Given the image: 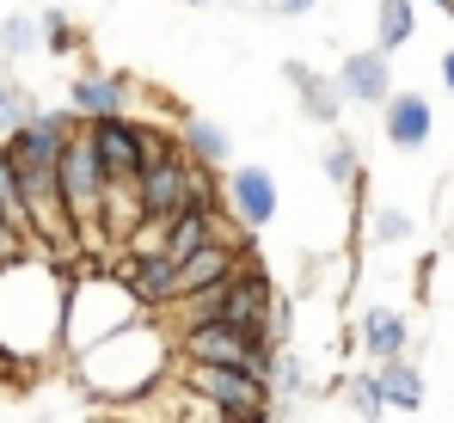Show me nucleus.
Instances as JSON below:
<instances>
[{
  "instance_id": "nucleus-29",
  "label": "nucleus",
  "mask_w": 454,
  "mask_h": 423,
  "mask_svg": "<svg viewBox=\"0 0 454 423\" xmlns=\"http://www.w3.org/2000/svg\"><path fill=\"white\" fill-rule=\"evenodd\" d=\"M31 246H25V233H12L6 221H0V264H12V258H25Z\"/></svg>"
},
{
  "instance_id": "nucleus-11",
  "label": "nucleus",
  "mask_w": 454,
  "mask_h": 423,
  "mask_svg": "<svg viewBox=\"0 0 454 423\" xmlns=\"http://www.w3.org/2000/svg\"><path fill=\"white\" fill-rule=\"evenodd\" d=\"M338 92H344L350 105H387V98H393V68H387V56H380V50H350L344 68H338Z\"/></svg>"
},
{
  "instance_id": "nucleus-17",
  "label": "nucleus",
  "mask_w": 454,
  "mask_h": 423,
  "mask_svg": "<svg viewBox=\"0 0 454 423\" xmlns=\"http://www.w3.org/2000/svg\"><path fill=\"white\" fill-rule=\"evenodd\" d=\"M356 338H363V350L375 356V362H393V356H405V344H411V332H405V313H393V307H369Z\"/></svg>"
},
{
  "instance_id": "nucleus-14",
  "label": "nucleus",
  "mask_w": 454,
  "mask_h": 423,
  "mask_svg": "<svg viewBox=\"0 0 454 423\" xmlns=\"http://www.w3.org/2000/svg\"><path fill=\"white\" fill-rule=\"evenodd\" d=\"M123 282L136 288V301H142L148 313H160V307H172V301H178V264H172L166 252H148V258H129V270H123Z\"/></svg>"
},
{
  "instance_id": "nucleus-13",
  "label": "nucleus",
  "mask_w": 454,
  "mask_h": 423,
  "mask_svg": "<svg viewBox=\"0 0 454 423\" xmlns=\"http://www.w3.org/2000/svg\"><path fill=\"white\" fill-rule=\"evenodd\" d=\"M380 117H387V141L405 147V153H418V147L430 141V123H436L424 92H393V98L380 105Z\"/></svg>"
},
{
  "instance_id": "nucleus-9",
  "label": "nucleus",
  "mask_w": 454,
  "mask_h": 423,
  "mask_svg": "<svg viewBox=\"0 0 454 423\" xmlns=\"http://www.w3.org/2000/svg\"><path fill=\"white\" fill-rule=\"evenodd\" d=\"M136 80L129 74H105V68H86L80 80H68V111L80 123H98V117H129L136 105Z\"/></svg>"
},
{
  "instance_id": "nucleus-6",
  "label": "nucleus",
  "mask_w": 454,
  "mask_h": 423,
  "mask_svg": "<svg viewBox=\"0 0 454 423\" xmlns=\"http://www.w3.org/2000/svg\"><path fill=\"white\" fill-rule=\"evenodd\" d=\"M277 307V282L264 264H252V252L239 258V270L222 282V325H239V332H258L264 338V319Z\"/></svg>"
},
{
  "instance_id": "nucleus-3",
  "label": "nucleus",
  "mask_w": 454,
  "mask_h": 423,
  "mask_svg": "<svg viewBox=\"0 0 454 423\" xmlns=\"http://www.w3.org/2000/svg\"><path fill=\"white\" fill-rule=\"evenodd\" d=\"M136 319H148V307L136 301V288H129V282L111 277V270H80V277H68L62 356L74 362V356H86L92 344H105L111 332H123V325H136Z\"/></svg>"
},
{
  "instance_id": "nucleus-21",
  "label": "nucleus",
  "mask_w": 454,
  "mask_h": 423,
  "mask_svg": "<svg viewBox=\"0 0 454 423\" xmlns=\"http://www.w3.org/2000/svg\"><path fill=\"white\" fill-rule=\"evenodd\" d=\"M375 50L380 56H393L399 43H411V0H380V12H375Z\"/></svg>"
},
{
  "instance_id": "nucleus-8",
  "label": "nucleus",
  "mask_w": 454,
  "mask_h": 423,
  "mask_svg": "<svg viewBox=\"0 0 454 423\" xmlns=\"http://www.w3.org/2000/svg\"><path fill=\"white\" fill-rule=\"evenodd\" d=\"M86 136L105 166V184H142V123L136 117H98V123H86Z\"/></svg>"
},
{
  "instance_id": "nucleus-12",
  "label": "nucleus",
  "mask_w": 454,
  "mask_h": 423,
  "mask_svg": "<svg viewBox=\"0 0 454 423\" xmlns=\"http://www.w3.org/2000/svg\"><path fill=\"white\" fill-rule=\"evenodd\" d=\"M283 80L295 86V98H301V117H313V123H338V111H344V92H338V80H325L319 68H307V62H283Z\"/></svg>"
},
{
  "instance_id": "nucleus-18",
  "label": "nucleus",
  "mask_w": 454,
  "mask_h": 423,
  "mask_svg": "<svg viewBox=\"0 0 454 423\" xmlns=\"http://www.w3.org/2000/svg\"><path fill=\"white\" fill-rule=\"evenodd\" d=\"M375 387H380V405H393V411H418V405H424V374H418L405 356L380 362V368H375Z\"/></svg>"
},
{
  "instance_id": "nucleus-7",
  "label": "nucleus",
  "mask_w": 454,
  "mask_h": 423,
  "mask_svg": "<svg viewBox=\"0 0 454 423\" xmlns=\"http://www.w3.org/2000/svg\"><path fill=\"white\" fill-rule=\"evenodd\" d=\"M222 209L252 233V227H270L277 221V178H270V166H227L222 178Z\"/></svg>"
},
{
  "instance_id": "nucleus-31",
  "label": "nucleus",
  "mask_w": 454,
  "mask_h": 423,
  "mask_svg": "<svg viewBox=\"0 0 454 423\" xmlns=\"http://www.w3.org/2000/svg\"><path fill=\"white\" fill-rule=\"evenodd\" d=\"M442 80H449V92H454V50L442 56Z\"/></svg>"
},
{
  "instance_id": "nucleus-22",
  "label": "nucleus",
  "mask_w": 454,
  "mask_h": 423,
  "mask_svg": "<svg viewBox=\"0 0 454 423\" xmlns=\"http://www.w3.org/2000/svg\"><path fill=\"white\" fill-rule=\"evenodd\" d=\"M37 37H43V50H50V56H74L80 43H86V31H80L68 12H56V6L37 19Z\"/></svg>"
},
{
  "instance_id": "nucleus-27",
  "label": "nucleus",
  "mask_w": 454,
  "mask_h": 423,
  "mask_svg": "<svg viewBox=\"0 0 454 423\" xmlns=\"http://www.w3.org/2000/svg\"><path fill=\"white\" fill-rule=\"evenodd\" d=\"M369 239H375V246H399V239H411V215H405V209H375Z\"/></svg>"
},
{
  "instance_id": "nucleus-5",
  "label": "nucleus",
  "mask_w": 454,
  "mask_h": 423,
  "mask_svg": "<svg viewBox=\"0 0 454 423\" xmlns=\"http://www.w3.org/2000/svg\"><path fill=\"white\" fill-rule=\"evenodd\" d=\"M172 350L184 356V362H209V368H246V374H264V338L258 332H239V325H222V319H209V325H197V332H178L172 338Z\"/></svg>"
},
{
  "instance_id": "nucleus-25",
  "label": "nucleus",
  "mask_w": 454,
  "mask_h": 423,
  "mask_svg": "<svg viewBox=\"0 0 454 423\" xmlns=\"http://www.w3.org/2000/svg\"><path fill=\"white\" fill-rule=\"evenodd\" d=\"M344 399H350V411H356L363 423H375L380 411H387V405H380V387H375V374H350V380H344Z\"/></svg>"
},
{
  "instance_id": "nucleus-15",
  "label": "nucleus",
  "mask_w": 454,
  "mask_h": 423,
  "mask_svg": "<svg viewBox=\"0 0 454 423\" xmlns=\"http://www.w3.org/2000/svg\"><path fill=\"white\" fill-rule=\"evenodd\" d=\"M239 258H246V252H227V246L191 252V258L178 264V294H209V288H222V282L239 270Z\"/></svg>"
},
{
  "instance_id": "nucleus-2",
  "label": "nucleus",
  "mask_w": 454,
  "mask_h": 423,
  "mask_svg": "<svg viewBox=\"0 0 454 423\" xmlns=\"http://www.w3.org/2000/svg\"><path fill=\"white\" fill-rule=\"evenodd\" d=\"M172 338H166V325L160 319H136V325H123V332H111L105 344H92L86 356H74L68 368H74L80 393L86 399H105V405H136V399H148L166 387V368H172Z\"/></svg>"
},
{
  "instance_id": "nucleus-26",
  "label": "nucleus",
  "mask_w": 454,
  "mask_h": 423,
  "mask_svg": "<svg viewBox=\"0 0 454 423\" xmlns=\"http://www.w3.org/2000/svg\"><path fill=\"white\" fill-rule=\"evenodd\" d=\"M37 111H43V105H37V92H31V86H19V92H12V98L0 105V141L19 136V129H25V123H31Z\"/></svg>"
},
{
  "instance_id": "nucleus-32",
  "label": "nucleus",
  "mask_w": 454,
  "mask_h": 423,
  "mask_svg": "<svg viewBox=\"0 0 454 423\" xmlns=\"http://www.w3.org/2000/svg\"><path fill=\"white\" fill-rule=\"evenodd\" d=\"M436 6H442V12H454V0H436Z\"/></svg>"
},
{
  "instance_id": "nucleus-24",
  "label": "nucleus",
  "mask_w": 454,
  "mask_h": 423,
  "mask_svg": "<svg viewBox=\"0 0 454 423\" xmlns=\"http://www.w3.org/2000/svg\"><path fill=\"white\" fill-rule=\"evenodd\" d=\"M0 221H6L12 233H25V197H19V166L6 160V147H0Z\"/></svg>"
},
{
  "instance_id": "nucleus-19",
  "label": "nucleus",
  "mask_w": 454,
  "mask_h": 423,
  "mask_svg": "<svg viewBox=\"0 0 454 423\" xmlns=\"http://www.w3.org/2000/svg\"><path fill=\"white\" fill-rule=\"evenodd\" d=\"M203 246H215V239H209V215L178 209L172 221H166V239H160V252H166L172 264H184V258H191V252H203Z\"/></svg>"
},
{
  "instance_id": "nucleus-4",
  "label": "nucleus",
  "mask_w": 454,
  "mask_h": 423,
  "mask_svg": "<svg viewBox=\"0 0 454 423\" xmlns=\"http://www.w3.org/2000/svg\"><path fill=\"white\" fill-rule=\"evenodd\" d=\"M191 399H203L222 423H270V380L246 374V368H209V362H184L178 380Z\"/></svg>"
},
{
  "instance_id": "nucleus-30",
  "label": "nucleus",
  "mask_w": 454,
  "mask_h": 423,
  "mask_svg": "<svg viewBox=\"0 0 454 423\" xmlns=\"http://www.w3.org/2000/svg\"><path fill=\"white\" fill-rule=\"evenodd\" d=\"M12 92H19V80H12V74L0 68V105H6V98H12Z\"/></svg>"
},
{
  "instance_id": "nucleus-10",
  "label": "nucleus",
  "mask_w": 454,
  "mask_h": 423,
  "mask_svg": "<svg viewBox=\"0 0 454 423\" xmlns=\"http://www.w3.org/2000/svg\"><path fill=\"white\" fill-rule=\"evenodd\" d=\"M136 197H142V215L148 221H172L178 209H191V153L178 147L172 160H160L153 172H142Z\"/></svg>"
},
{
  "instance_id": "nucleus-16",
  "label": "nucleus",
  "mask_w": 454,
  "mask_h": 423,
  "mask_svg": "<svg viewBox=\"0 0 454 423\" xmlns=\"http://www.w3.org/2000/svg\"><path fill=\"white\" fill-rule=\"evenodd\" d=\"M178 147H184L197 166H209V172H222L227 160H233V136H227L215 117H184V129H178Z\"/></svg>"
},
{
  "instance_id": "nucleus-33",
  "label": "nucleus",
  "mask_w": 454,
  "mask_h": 423,
  "mask_svg": "<svg viewBox=\"0 0 454 423\" xmlns=\"http://www.w3.org/2000/svg\"><path fill=\"white\" fill-rule=\"evenodd\" d=\"M184 6H209V0H184Z\"/></svg>"
},
{
  "instance_id": "nucleus-1",
  "label": "nucleus",
  "mask_w": 454,
  "mask_h": 423,
  "mask_svg": "<svg viewBox=\"0 0 454 423\" xmlns=\"http://www.w3.org/2000/svg\"><path fill=\"white\" fill-rule=\"evenodd\" d=\"M62 307H68V270L43 252H25L0 264V356L19 368H43L62 356Z\"/></svg>"
},
{
  "instance_id": "nucleus-23",
  "label": "nucleus",
  "mask_w": 454,
  "mask_h": 423,
  "mask_svg": "<svg viewBox=\"0 0 454 423\" xmlns=\"http://www.w3.org/2000/svg\"><path fill=\"white\" fill-rule=\"evenodd\" d=\"M325 184H344V191L363 184V153L350 147V136H338L332 147H325Z\"/></svg>"
},
{
  "instance_id": "nucleus-20",
  "label": "nucleus",
  "mask_w": 454,
  "mask_h": 423,
  "mask_svg": "<svg viewBox=\"0 0 454 423\" xmlns=\"http://www.w3.org/2000/svg\"><path fill=\"white\" fill-rule=\"evenodd\" d=\"M31 50H43L37 19H31V12H6V19H0V62L12 68V62H25Z\"/></svg>"
},
{
  "instance_id": "nucleus-28",
  "label": "nucleus",
  "mask_w": 454,
  "mask_h": 423,
  "mask_svg": "<svg viewBox=\"0 0 454 423\" xmlns=\"http://www.w3.org/2000/svg\"><path fill=\"white\" fill-rule=\"evenodd\" d=\"M313 6H319V0H258V12H270V19H301Z\"/></svg>"
}]
</instances>
